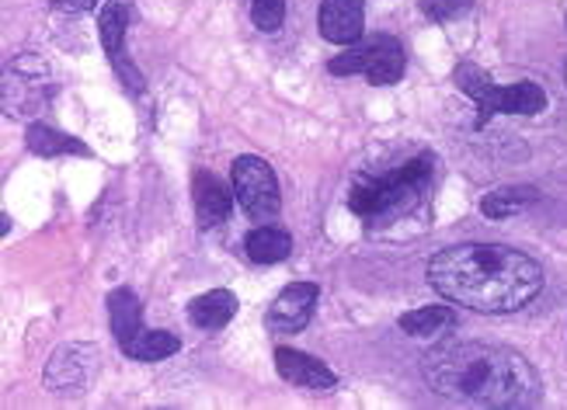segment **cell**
I'll use <instances>...</instances> for the list:
<instances>
[{
  "mask_svg": "<svg viewBox=\"0 0 567 410\" xmlns=\"http://www.w3.org/2000/svg\"><path fill=\"white\" fill-rule=\"evenodd\" d=\"M286 18V0H251V21L261 32H279Z\"/></svg>",
  "mask_w": 567,
  "mask_h": 410,
  "instance_id": "20",
  "label": "cell"
},
{
  "mask_svg": "<svg viewBox=\"0 0 567 410\" xmlns=\"http://www.w3.org/2000/svg\"><path fill=\"white\" fill-rule=\"evenodd\" d=\"M276 372L286 382L300 386V390H310V393H328L338 386V376L324 366V361L307 351H296V348H276Z\"/></svg>",
  "mask_w": 567,
  "mask_h": 410,
  "instance_id": "11",
  "label": "cell"
},
{
  "mask_svg": "<svg viewBox=\"0 0 567 410\" xmlns=\"http://www.w3.org/2000/svg\"><path fill=\"white\" fill-rule=\"evenodd\" d=\"M126 29H130V0H109L102 8V18H97V35H102L105 53L115 66V74L122 77L133 94L143 91V77L140 70L126 60Z\"/></svg>",
  "mask_w": 567,
  "mask_h": 410,
  "instance_id": "8",
  "label": "cell"
},
{
  "mask_svg": "<svg viewBox=\"0 0 567 410\" xmlns=\"http://www.w3.org/2000/svg\"><path fill=\"white\" fill-rule=\"evenodd\" d=\"M422 376L439 397L466 407H533L544 397L529 358L481 341L439 345L422 358Z\"/></svg>",
  "mask_w": 567,
  "mask_h": 410,
  "instance_id": "2",
  "label": "cell"
},
{
  "mask_svg": "<svg viewBox=\"0 0 567 410\" xmlns=\"http://www.w3.org/2000/svg\"><path fill=\"white\" fill-rule=\"evenodd\" d=\"M401 330L408 337H417V341H429V337H442L456 327V309L453 306H422V309H411L398 320Z\"/></svg>",
  "mask_w": 567,
  "mask_h": 410,
  "instance_id": "17",
  "label": "cell"
},
{
  "mask_svg": "<svg viewBox=\"0 0 567 410\" xmlns=\"http://www.w3.org/2000/svg\"><path fill=\"white\" fill-rule=\"evenodd\" d=\"M320 35L334 45H355L365 35L362 0H324L320 4Z\"/></svg>",
  "mask_w": 567,
  "mask_h": 410,
  "instance_id": "12",
  "label": "cell"
},
{
  "mask_svg": "<svg viewBox=\"0 0 567 410\" xmlns=\"http://www.w3.org/2000/svg\"><path fill=\"white\" fill-rule=\"evenodd\" d=\"M182 341L178 334H167V330H140L133 341L122 345V355L133 358V361H164L171 355H178Z\"/></svg>",
  "mask_w": 567,
  "mask_h": 410,
  "instance_id": "18",
  "label": "cell"
},
{
  "mask_svg": "<svg viewBox=\"0 0 567 410\" xmlns=\"http://www.w3.org/2000/svg\"><path fill=\"white\" fill-rule=\"evenodd\" d=\"M564 81H567V63H564Z\"/></svg>",
  "mask_w": 567,
  "mask_h": 410,
  "instance_id": "24",
  "label": "cell"
},
{
  "mask_svg": "<svg viewBox=\"0 0 567 410\" xmlns=\"http://www.w3.org/2000/svg\"><path fill=\"white\" fill-rule=\"evenodd\" d=\"M29 150L39 154V157H66V154L91 157V150L84 147L81 139H73V136H66V133H60L53 126H42V123L29 126Z\"/></svg>",
  "mask_w": 567,
  "mask_h": 410,
  "instance_id": "19",
  "label": "cell"
},
{
  "mask_svg": "<svg viewBox=\"0 0 567 410\" xmlns=\"http://www.w3.org/2000/svg\"><path fill=\"white\" fill-rule=\"evenodd\" d=\"M317 299H320V288L313 282L286 285L282 293L276 296V303L268 306V317H265L268 330H272V334H300L313 317Z\"/></svg>",
  "mask_w": 567,
  "mask_h": 410,
  "instance_id": "9",
  "label": "cell"
},
{
  "mask_svg": "<svg viewBox=\"0 0 567 410\" xmlns=\"http://www.w3.org/2000/svg\"><path fill=\"white\" fill-rule=\"evenodd\" d=\"M11 230V215L4 212V215H0V233H8Z\"/></svg>",
  "mask_w": 567,
  "mask_h": 410,
  "instance_id": "23",
  "label": "cell"
},
{
  "mask_svg": "<svg viewBox=\"0 0 567 410\" xmlns=\"http://www.w3.org/2000/svg\"><path fill=\"white\" fill-rule=\"evenodd\" d=\"M404 66H408L404 45L393 35H369V39L362 35L355 45H344V53L328 63L334 77L362 74L369 84H380V87L398 84L404 77Z\"/></svg>",
  "mask_w": 567,
  "mask_h": 410,
  "instance_id": "5",
  "label": "cell"
},
{
  "mask_svg": "<svg viewBox=\"0 0 567 410\" xmlns=\"http://www.w3.org/2000/svg\"><path fill=\"white\" fill-rule=\"evenodd\" d=\"M234 185L227 188L216 175L209 171H195L192 175V202H195V220L203 230H213L219 223L230 220L234 212Z\"/></svg>",
  "mask_w": 567,
  "mask_h": 410,
  "instance_id": "10",
  "label": "cell"
},
{
  "mask_svg": "<svg viewBox=\"0 0 567 410\" xmlns=\"http://www.w3.org/2000/svg\"><path fill=\"white\" fill-rule=\"evenodd\" d=\"M474 8V0H422V14L435 25H446V21L463 18L466 11Z\"/></svg>",
  "mask_w": 567,
  "mask_h": 410,
  "instance_id": "21",
  "label": "cell"
},
{
  "mask_svg": "<svg viewBox=\"0 0 567 410\" xmlns=\"http://www.w3.org/2000/svg\"><path fill=\"white\" fill-rule=\"evenodd\" d=\"M453 81L456 87L466 94V98H474L481 115H477V129H484L495 115H539L547 108V91L533 84V81H519V84H508V87H498L491 81L484 70L471 60H463L456 70H453Z\"/></svg>",
  "mask_w": 567,
  "mask_h": 410,
  "instance_id": "4",
  "label": "cell"
},
{
  "mask_svg": "<svg viewBox=\"0 0 567 410\" xmlns=\"http://www.w3.org/2000/svg\"><path fill=\"white\" fill-rule=\"evenodd\" d=\"M429 285L474 313H515L544 288V269L508 244H456L429 261Z\"/></svg>",
  "mask_w": 567,
  "mask_h": 410,
  "instance_id": "1",
  "label": "cell"
},
{
  "mask_svg": "<svg viewBox=\"0 0 567 410\" xmlns=\"http://www.w3.org/2000/svg\"><path fill=\"white\" fill-rule=\"evenodd\" d=\"M244 251L255 264H279L292 254V236L282 227H255L248 236H244Z\"/></svg>",
  "mask_w": 567,
  "mask_h": 410,
  "instance_id": "15",
  "label": "cell"
},
{
  "mask_svg": "<svg viewBox=\"0 0 567 410\" xmlns=\"http://www.w3.org/2000/svg\"><path fill=\"white\" fill-rule=\"evenodd\" d=\"M230 185H234L240 209L248 212L255 223H272L279 215L282 196H279V181L272 167H268V160L251 157V154L237 157L230 167Z\"/></svg>",
  "mask_w": 567,
  "mask_h": 410,
  "instance_id": "6",
  "label": "cell"
},
{
  "mask_svg": "<svg viewBox=\"0 0 567 410\" xmlns=\"http://www.w3.org/2000/svg\"><path fill=\"white\" fill-rule=\"evenodd\" d=\"M435 178V154H417L404 167L377 178H359L349 191V209L369 227H386L425 202Z\"/></svg>",
  "mask_w": 567,
  "mask_h": 410,
  "instance_id": "3",
  "label": "cell"
},
{
  "mask_svg": "<svg viewBox=\"0 0 567 410\" xmlns=\"http://www.w3.org/2000/svg\"><path fill=\"white\" fill-rule=\"evenodd\" d=\"M97 361H102V351L94 345L84 341L60 345L45 361V386L53 393H81L97 372Z\"/></svg>",
  "mask_w": 567,
  "mask_h": 410,
  "instance_id": "7",
  "label": "cell"
},
{
  "mask_svg": "<svg viewBox=\"0 0 567 410\" xmlns=\"http://www.w3.org/2000/svg\"><path fill=\"white\" fill-rule=\"evenodd\" d=\"M109 320H112V334H115V341L118 348L133 341V337L143 330V306L136 299L133 288H112L109 293Z\"/></svg>",
  "mask_w": 567,
  "mask_h": 410,
  "instance_id": "14",
  "label": "cell"
},
{
  "mask_svg": "<svg viewBox=\"0 0 567 410\" xmlns=\"http://www.w3.org/2000/svg\"><path fill=\"white\" fill-rule=\"evenodd\" d=\"M97 0H56L60 11H73V14H84V11H94Z\"/></svg>",
  "mask_w": 567,
  "mask_h": 410,
  "instance_id": "22",
  "label": "cell"
},
{
  "mask_svg": "<svg viewBox=\"0 0 567 410\" xmlns=\"http://www.w3.org/2000/svg\"><path fill=\"white\" fill-rule=\"evenodd\" d=\"M237 313V296L230 288H209L206 296H195L188 303V320L203 330H224Z\"/></svg>",
  "mask_w": 567,
  "mask_h": 410,
  "instance_id": "13",
  "label": "cell"
},
{
  "mask_svg": "<svg viewBox=\"0 0 567 410\" xmlns=\"http://www.w3.org/2000/svg\"><path fill=\"white\" fill-rule=\"evenodd\" d=\"M533 202H539V191L533 185H505V188L487 191L481 199V212L487 220H508V215L526 212Z\"/></svg>",
  "mask_w": 567,
  "mask_h": 410,
  "instance_id": "16",
  "label": "cell"
}]
</instances>
